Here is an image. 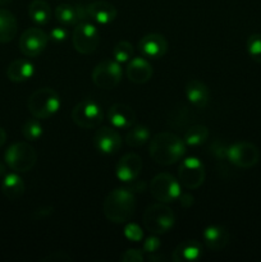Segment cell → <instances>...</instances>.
Here are the masks:
<instances>
[{
    "label": "cell",
    "mask_w": 261,
    "mask_h": 262,
    "mask_svg": "<svg viewBox=\"0 0 261 262\" xmlns=\"http://www.w3.org/2000/svg\"><path fill=\"white\" fill-rule=\"evenodd\" d=\"M72 120L74 124L83 129H92L101 124L104 120V113L95 100L87 99L78 102L72 109Z\"/></svg>",
    "instance_id": "6"
},
{
    "label": "cell",
    "mask_w": 261,
    "mask_h": 262,
    "mask_svg": "<svg viewBox=\"0 0 261 262\" xmlns=\"http://www.w3.org/2000/svg\"><path fill=\"white\" fill-rule=\"evenodd\" d=\"M35 73V67L27 59H17L12 61L7 68V77L9 81L15 83H22L28 81Z\"/></svg>",
    "instance_id": "22"
},
{
    "label": "cell",
    "mask_w": 261,
    "mask_h": 262,
    "mask_svg": "<svg viewBox=\"0 0 261 262\" xmlns=\"http://www.w3.org/2000/svg\"><path fill=\"white\" fill-rule=\"evenodd\" d=\"M7 141V132L4 130V128L0 127V147H3Z\"/></svg>",
    "instance_id": "40"
},
{
    "label": "cell",
    "mask_w": 261,
    "mask_h": 262,
    "mask_svg": "<svg viewBox=\"0 0 261 262\" xmlns=\"http://www.w3.org/2000/svg\"><path fill=\"white\" fill-rule=\"evenodd\" d=\"M18 23L14 14L7 9H0V42L7 43L17 36Z\"/></svg>",
    "instance_id": "23"
},
{
    "label": "cell",
    "mask_w": 261,
    "mask_h": 262,
    "mask_svg": "<svg viewBox=\"0 0 261 262\" xmlns=\"http://www.w3.org/2000/svg\"><path fill=\"white\" fill-rule=\"evenodd\" d=\"M44 262H69L73 261V257L66 252H53L44 257Z\"/></svg>",
    "instance_id": "35"
},
{
    "label": "cell",
    "mask_w": 261,
    "mask_h": 262,
    "mask_svg": "<svg viewBox=\"0 0 261 262\" xmlns=\"http://www.w3.org/2000/svg\"><path fill=\"white\" fill-rule=\"evenodd\" d=\"M25 182L17 173L5 174L2 183V191L7 199L17 200L25 193Z\"/></svg>",
    "instance_id": "24"
},
{
    "label": "cell",
    "mask_w": 261,
    "mask_h": 262,
    "mask_svg": "<svg viewBox=\"0 0 261 262\" xmlns=\"http://www.w3.org/2000/svg\"><path fill=\"white\" fill-rule=\"evenodd\" d=\"M207 138H209V129L206 125L194 124L186 130L183 141L186 145L196 147V146H201L202 143L206 142Z\"/></svg>",
    "instance_id": "28"
},
{
    "label": "cell",
    "mask_w": 261,
    "mask_h": 262,
    "mask_svg": "<svg viewBox=\"0 0 261 262\" xmlns=\"http://www.w3.org/2000/svg\"><path fill=\"white\" fill-rule=\"evenodd\" d=\"M186 97L189 104L193 105L196 109H205L209 104L210 91L204 82L199 79H191L186 84Z\"/></svg>",
    "instance_id": "21"
},
{
    "label": "cell",
    "mask_w": 261,
    "mask_h": 262,
    "mask_svg": "<svg viewBox=\"0 0 261 262\" xmlns=\"http://www.w3.org/2000/svg\"><path fill=\"white\" fill-rule=\"evenodd\" d=\"M28 112L33 118L46 119L60 109V96L50 87H42L33 92L27 101Z\"/></svg>",
    "instance_id": "3"
},
{
    "label": "cell",
    "mask_w": 261,
    "mask_h": 262,
    "mask_svg": "<svg viewBox=\"0 0 261 262\" xmlns=\"http://www.w3.org/2000/svg\"><path fill=\"white\" fill-rule=\"evenodd\" d=\"M178 200L181 201V205L183 207H191L193 205V197L189 193H181Z\"/></svg>",
    "instance_id": "38"
},
{
    "label": "cell",
    "mask_w": 261,
    "mask_h": 262,
    "mask_svg": "<svg viewBox=\"0 0 261 262\" xmlns=\"http://www.w3.org/2000/svg\"><path fill=\"white\" fill-rule=\"evenodd\" d=\"M22 135L27 141H37L42 136V125L37 118L26 120L22 127Z\"/></svg>",
    "instance_id": "30"
},
{
    "label": "cell",
    "mask_w": 261,
    "mask_h": 262,
    "mask_svg": "<svg viewBox=\"0 0 261 262\" xmlns=\"http://www.w3.org/2000/svg\"><path fill=\"white\" fill-rule=\"evenodd\" d=\"M138 49L145 58L160 59L168 51V41L163 35L148 33L141 38L138 42Z\"/></svg>",
    "instance_id": "15"
},
{
    "label": "cell",
    "mask_w": 261,
    "mask_h": 262,
    "mask_svg": "<svg viewBox=\"0 0 261 262\" xmlns=\"http://www.w3.org/2000/svg\"><path fill=\"white\" fill-rule=\"evenodd\" d=\"M148 154L156 164L168 166L183 158L186 154V143L171 132L156 133L151 138Z\"/></svg>",
    "instance_id": "1"
},
{
    "label": "cell",
    "mask_w": 261,
    "mask_h": 262,
    "mask_svg": "<svg viewBox=\"0 0 261 262\" xmlns=\"http://www.w3.org/2000/svg\"><path fill=\"white\" fill-rule=\"evenodd\" d=\"M125 73H127L128 79L132 83L143 84L150 81L151 77H153V67L145 58L137 56V58H132L128 61Z\"/></svg>",
    "instance_id": "17"
},
{
    "label": "cell",
    "mask_w": 261,
    "mask_h": 262,
    "mask_svg": "<svg viewBox=\"0 0 261 262\" xmlns=\"http://www.w3.org/2000/svg\"><path fill=\"white\" fill-rule=\"evenodd\" d=\"M105 217L114 224H124L136 211V197L129 188H115L104 200Z\"/></svg>",
    "instance_id": "2"
},
{
    "label": "cell",
    "mask_w": 261,
    "mask_h": 262,
    "mask_svg": "<svg viewBox=\"0 0 261 262\" xmlns=\"http://www.w3.org/2000/svg\"><path fill=\"white\" fill-rule=\"evenodd\" d=\"M55 17L63 26H73L81 22L79 5L60 4L55 8Z\"/></svg>",
    "instance_id": "26"
},
{
    "label": "cell",
    "mask_w": 261,
    "mask_h": 262,
    "mask_svg": "<svg viewBox=\"0 0 261 262\" xmlns=\"http://www.w3.org/2000/svg\"><path fill=\"white\" fill-rule=\"evenodd\" d=\"M4 159L7 165L15 173H26L36 165L37 154L30 143L17 142L8 147Z\"/></svg>",
    "instance_id": "5"
},
{
    "label": "cell",
    "mask_w": 261,
    "mask_h": 262,
    "mask_svg": "<svg viewBox=\"0 0 261 262\" xmlns=\"http://www.w3.org/2000/svg\"><path fill=\"white\" fill-rule=\"evenodd\" d=\"M49 37H50L51 40L56 41V42H63V41H66L67 37H68V31L64 27H55L51 30Z\"/></svg>",
    "instance_id": "37"
},
{
    "label": "cell",
    "mask_w": 261,
    "mask_h": 262,
    "mask_svg": "<svg viewBox=\"0 0 261 262\" xmlns=\"http://www.w3.org/2000/svg\"><path fill=\"white\" fill-rule=\"evenodd\" d=\"M28 15L36 25H48L51 18L50 5L45 0H32L28 7Z\"/></svg>",
    "instance_id": "25"
},
{
    "label": "cell",
    "mask_w": 261,
    "mask_h": 262,
    "mask_svg": "<svg viewBox=\"0 0 261 262\" xmlns=\"http://www.w3.org/2000/svg\"><path fill=\"white\" fill-rule=\"evenodd\" d=\"M141 170H142V159L137 154L128 152L123 155L118 161L115 174L119 181L124 182V183H130L137 179Z\"/></svg>",
    "instance_id": "14"
},
{
    "label": "cell",
    "mask_w": 261,
    "mask_h": 262,
    "mask_svg": "<svg viewBox=\"0 0 261 262\" xmlns=\"http://www.w3.org/2000/svg\"><path fill=\"white\" fill-rule=\"evenodd\" d=\"M143 260H145V257H143L142 251L136 250V248L127 250L120 256V261L122 262H142Z\"/></svg>",
    "instance_id": "33"
},
{
    "label": "cell",
    "mask_w": 261,
    "mask_h": 262,
    "mask_svg": "<svg viewBox=\"0 0 261 262\" xmlns=\"http://www.w3.org/2000/svg\"><path fill=\"white\" fill-rule=\"evenodd\" d=\"M211 152L214 154L217 159H227L228 146H225L222 141H215L211 145Z\"/></svg>",
    "instance_id": "36"
},
{
    "label": "cell",
    "mask_w": 261,
    "mask_h": 262,
    "mask_svg": "<svg viewBox=\"0 0 261 262\" xmlns=\"http://www.w3.org/2000/svg\"><path fill=\"white\" fill-rule=\"evenodd\" d=\"M179 183L187 189L200 188L205 181V166L197 158H187L178 168Z\"/></svg>",
    "instance_id": "11"
},
{
    "label": "cell",
    "mask_w": 261,
    "mask_h": 262,
    "mask_svg": "<svg viewBox=\"0 0 261 262\" xmlns=\"http://www.w3.org/2000/svg\"><path fill=\"white\" fill-rule=\"evenodd\" d=\"M174 212L164 202L151 205L143 214V225L151 234H165L174 227Z\"/></svg>",
    "instance_id": "4"
},
{
    "label": "cell",
    "mask_w": 261,
    "mask_h": 262,
    "mask_svg": "<svg viewBox=\"0 0 261 262\" xmlns=\"http://www.w3.org/2000/svg\"><path fill=\"white\" fill-rule=\"evenodd\" d=\"M49 36L41 28H27L19 38V50L27 58H36L45 50Z\"/></svg>",
    "instance_id": "12"
},
{
    "label": "cell",
    "mask_w": 261,
    "mask_h": 262,
    "mask_svg": "<svg viewBox=\"0 0 261 262\" xmlns=\"http://www.w3.org/2000/svg\"><path fill=\"white\" fill-rule=\"evenodd\" d=\"M122 137L114 127H101L94 136V145L96 150L105 155H112L122 148Z\"/></svg>",
    "instance_id": "13"
},
{
    "label": "cell",
    "mask_w": 261,
    "mask_h": 262,
    "mask_svg": "<svg viewBox=\"0 0 261 262\" xmlns=\"http://www.w3.org/2000/svg\"><path fill=\"white\" fill-rule=\"evenodd\" d=\"M227 159L238 168L250 169L260 160V151L253 143L242 141L228 146Z\"/></svg>",
    "instance_id": "10"
},
{
    "label": "cell",
    "mask_w": 261,
    "mask_h": 262,
    "mask_svg": "<svg viewBox=\"0 0 261 262\" xmlns=\"http://www.w3.org/2000/svg\"><path fill=\"white\" fill-rule=\"evenodd\" d=\"M72 42L76 51H78L79 54H83V55L92 54L100 42L99 30L86 20L77 23L73 35H72Z\"/></svg>",
    "instance_id": "8"
},
{
    "label": "cell",
    "mask_w": 261,
    "mask_h": 262,
    "mask_svg": "<svg viewBox=\"0 0 261 262\" xmlns=\"http://www.w3.org/2000/svg\"><path fill=\"white\" fill-rule=\"evenodd\" d=\"M150 140V130L141 124H133L125 136V143L130 147H141Z\"/></svg>",
    "instance_id": "27"
},
{
    "label": "cell",
    "mask_w": 261,
    "mask_h": 262,
    "mask_svg": "<svg viewBox=\"0 0 261 262\" xmlns=\"http://www.w3.org/2000/svg\"><path fill=\"white\" fill-rule=\"evenodd\" d=\"M205 246L211 251H220L229 243L230 234L227 228L222 225H210L202 233Z\"/></svg>",
    "instance_id": "19"
},
{
    "label": "cell",
    "mask_w": 261,
    "mask_h": 262,
    "mask_svg": "<svg viewBox=\"0 0 261 262\" xmlns=\"http://www.w3.org/2000/svg\"><path fill=\"white\" fill-rule=\"evenodd\" d=\"M160 246H161L160 239H159L158 237H155V235H151V237H148L147 239L145 241L142 250L145 253L151 255V253H155L156 251L160 248Z\"/></svg>",
    "instance_id": "34"
},
{
    "label": "cell",
    "mask_w": 261,
    "mask_h": 262,
    "mask_svg": "<svg viewBox=\"0 0 261 262\" xmlns=\"http://www.w3.org/2000/svg\"><path fill=\"white\" fill-rule=\"evenodd\" d=\"M107 119L117 129H129L136 123V113L129 105L114 104L107 112Z\"/></svg>",
    "instance_id": "16"
},
{
    "label": "cell",
    "mask_w": 261,
    "mask_h": 262,
    "mask_svg": "<svg viewBox=\"0 0 261 262\" xmlns=\"http://www.w3.org/2000/svg\"><path fill=\"white\" fill-rule=\"evenodd\" d=\"M247 51L253 61L261 64V33H253L248 37Z\"/></svg>",
    "instance_id": "31"
},
{
    "label": "cell",
    "mask_w": 261,
    "mask_h": 262,
    "mask_svg": "<svg viewBox=\"0 0 261 262\" xmlns=\"http://www.w3.org/2000/svg\"><path fill=\"white\" fill-rule=\"evenodd\" d=\"M147 260L151 261V262L166 261V256H164V255H156V252H155V253H151V255L147 257Z\"/></svg>",
    "instance_id": "39"
},
{
    "label": "cell",
    "mask_w": 261,
    "mask_h": 262,
    "mask_svg": "<svg viewBox=\"0 0 261 262\" xmlns=\"http://www.w3.org/2000/svg\"><path fill=\"white\" fill-rule=\"evenodd\" d=\"M89 19L99 25H109L117 18V8L107 2H94L86 5Z\"/></svg>",
    "instance_id": "18"
},
{
    "label": "cell",
    "mask_w": 261,
    "mask_h": 262,
    "mask_svg": "<svg viewBox=\"0 0 261 262\" xmlns=\"http://www.w3.org/2000/svg\"><path fill=\"white\" fill-rule=\"evenodd\" d=\"M122 67L117 60H104L92 71V82L102 90L115 89L122 81Z\"/></svg>",
    "instance_id": "9"
},
{
    "label": "cell",
    "mask_w": 261,
    "mask_h": 262,
    "mask_svg": "<svg viewBox=\"0 0 261 262\" xmlns=\"http://www.w3.org/2000/svg\"><path fill=\"white\" fill-rule=\"evenodd\" d=\"M113 56L118 63H128L133 58V46L128 41H119L113 49Z\"/></svg>",
    "instance_id": "29"
},
{
    "label": "cell",
    "mask_w": 261,
    "mask_h": 262,
    "mask_svg": "<svg viewBox=\"0 0 261 262\" xmlns=\"http://www.w3.org/2000/svg\"><path fill=\"white\" fill-rule=\"evenodd\" d=\"M124 235L127 239L132 241V242H140L143 238L142 229H141L140 225L135 224V223H129V224L125 225Z\"/></svg>",
    "instance_id": "32"
},
{
    "label": "cell",
    "mask_w": 261,
    "mask_h": 262,
    "mask_svg": "<svg viewBox=\"0 0 261 262\" xmlns=\"http://www.w3.org/2000/svg\"><path fill=\"white\" fill-rule=\"evenodd\" d=\"M150 192L156 201L170 204L181 196V183L171 174L160 173L151 181Z\"/></svg>",
    "instance_id": "7"
},
{
    "label": "cell",
    "mask_w": 261,
    "mask_h": 262,
    "mask_svg": "<svg viewBox=\"0 0 261 262\" xmlns=\"http://www.w3.org/2000/svg\"><path fill=\"white\" fill-rule=\"evenodd\" d=\"M4 170H5V168L2 165V164H0V174H4V173H5Z\"/></svg>",
    "instance_id": "42"
},
{
    "label": "cell",
    "mask_w": 261,
    "mask_h": 262,
    "mask_svg": "<svg viewBox=\"0 0 261 262\" xmlns=\"http://www.w3.org/2000/svg\"><path fill=\"white\" fill-rule=\"evenodd\" d=\"M202 257V246L196 239H187L179 243L174 250L171 260L174 262H194Z\"/></svg>",
    "instance_id": "20"
},
{
    "label": "cell",
    "mask_w": 261,
    "mask_h": 262,
    "mask_svg": "<svg viewBox=\"0 0 261 262\" xmlns=\"http://www.w3.org/2000/svg\"><path fill=\"white\" fill-rule=\"evenodd\" d=\"M13 0H0V5H7L9 3H12Z\"/></svg>",
    "instance_id": "41"
}]
</instances>
